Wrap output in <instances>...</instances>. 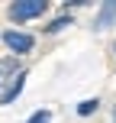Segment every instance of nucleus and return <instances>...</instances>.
Segmentation results:
<instances>
[{
	"label": "nucleus",
	"instance_id": "7",
	"mask_svg": "<svg viewBox=\"0 0 116 123\" xmlns=\"http://www.w3.org/2000/svg\"><path fill=\"white\" fill-rule=\"evenodd\" d=\"M26 123H52V113H49V110H36Z\"/></svg>",
	"mask_w": 116,
	"mask_h": 123
},
{
	"label": "nucleus",
	"instance_id": "4",
	"mask_svg": "<svg viewBox=\"0 0 116 123\" xmlns=\"http://www.w3.org/2000/svg\"><path fill=\"white\" fill-rule=\"evenodd\" d=\"M113 16H116V0H110V3H103V6H100V19H97V26H100V29H106Z\"/></svg>",
	"mask_w": 116,
	"mask_h": 123
},
{
	"label": "nucleus",
	"instance_id": "1",
	"mask_svg": "<svg viewBox=\"0 0 116 123\" xmlns=\"http://www.w3.org/2000/svg\"><path fill=\"white\" fill-rule=\"evenodd\" d=\"M45 10H49L45 0H16V3H10V19H16V23L36 19V16H42Z\"/></svg>",
	"mask_w": 116,
	"mask_h": 123
},
{
	"label": "nucleus",
	"instance_id": "8",
	"mask_svg": "<svg viewBox=\"0 0 116 123\" xmlns=\"http://www.w3.org/2000/svg\"><path fill=\"white\" fill-rule=\"evenodd\" d=\"M68 23H71V16H58L55 23H49V29H45V32H58V29H65Z\"/></svg>",
	"mask_w": 116,
	"mask_h": 123
},
{
	"label": "nucleus",
	"instance_id": "5",
	"mask_svg": "<svg viewBox=\"0 0 116 123\" xmlns=\"http://www.w3.org/2000/svg\"><path fill=\"white\" fill-rule=\"evenodd\" d=\"M16 71H19V68H13V62L0 58V97H3V91H6V87H3V81H6V78H13Z\"/></svg>",
	"mask_w": 116,
	"mask_h": 123
},
{
	"label": "nucleus",
	"instance_id": "6",
	"mask_svg": "<svg viewBox=\"0 0 116 123\" xmlns=\"http://www.w3.org/2000/svg\"><path fill=\"white\" fill-rule=\"evenodd\" d=\"M97 107H100V100H97V97H94V100H84V104L77 107V113H81V117H90V113L97 110Z\"/></svg>",
	"mask_w": 116,
	"mask_h": 123
},
{
	"label": "nucleus",
	"instance_id": "3",
	"mask_svg": "<svg viewBox=\"0 0 116 123\" xmlns=\"http://www.w3.org/2000/svg\"><path fill=\"white\" fill-rule=\"evenodd\" d=\"M23 81H26V71H23V68H19V71L13 74V78H10V84H6L3 97H0V104H13V100H16V94L23 91Z\"/></svg>",
	"mask_w": 116,
	"mask_h": 123
},
{
	"label": "nucleus",
	"instance_id": "2",
	"mask_svg": "<svg viewBox=\"0 0 116 123\" xmlns=\"http://www.w3.org/2000/svg\"><path fill=\"white\" fill-rule=\"evenodd\" d=\"M3 42L10 45V52H16V55H26V52L32 49V36L16 32V29H6V32H3Z\"/></svg>",
	"mask_w": 116,
	"mask_h": 123
},
{
	"label": "nucleus",
	"instance_id": "9",
	"mask_svg": "<svg viewBox=\"0 0 116 123\" xmlns=\"http://www.w3.org/2000/svg\"><path fill=\"white\" fill-rule=\"evenodd\" d=\"M113 123H116V107H113Z\"/></svg>",
	"mask_w": 116,
	"mask_h": 123
}]
</instances>
